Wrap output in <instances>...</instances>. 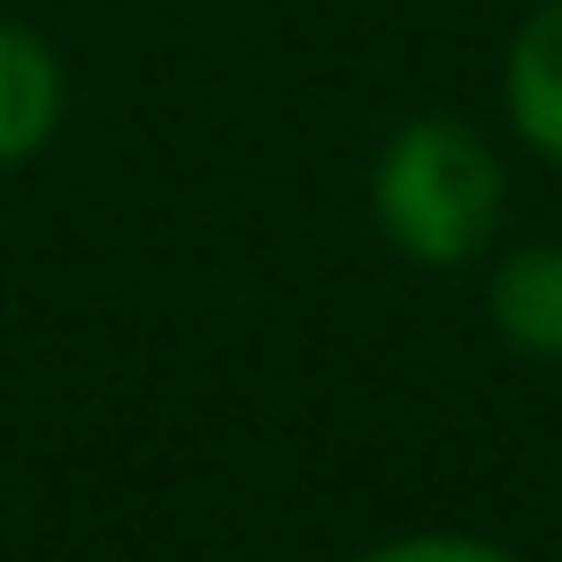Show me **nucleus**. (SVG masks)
<instances>
[{"mask_svg":"<svg viewBox=\"0 0 562 562\" xmlns=\"http://www.w3.org/2000/svg\"><path fill=\"white\" fill-rule=\"evenodd\" d=\"M370 209L378 232L424 262V270H462L501 239V209H508V170L493 155V139L462 116H408L378 170H370Z\"/></svg>","mask_w":562,"mask_h":562,"instance_id":"nucleus-1","label":"nucleus"},{"mask_svg":"<svg viewBox=\"0 0 562 562\" xmlns=\"http://www.w3.org/2000/svg\"><path fill=\"white\" fill-rule=\"evenodd\" d=\"M501 109H508V132L539 162L562 170V0H539V9L508 32Z\"/></svg>","mask_w":562,"mask_h":562,"instance_id":"nucleus-2","label":"nucleus"},{"mask_svg":"<svg viewBox=\"0 0 562 562\" xmlns=\"http://www.w3.org/2000/svg\"><path fill=\"white\" fill-rule=\"evenodd\" d=\"M63 116H70L63 55L40 32H24V24H0V170L47 155Z\"/></svg>","mask_w":562,"mask_h":562,"instance_id":"nucleus-3","label":"nucleus"},{"mask_svg":"<svg viewBox=\"0 0 562 562\" xmlns=\"http://www.w3.org/2000/svg\"><path fill=\"white\" fill-rule=\"evenodd\" d=\"M485 324L501 347H516L531 362H562V239H531L493 262Z\"/></svg>","mask_w":562,"mask_h":562,"instance_id":"nucleus-4","label":"nucleus"},{"mask_svg":"<svg viewBox=\"0 0 562 562\" xmlns=\"http://www.w3.org/2000/svg\"><path fill=\"white\" fill-rule=\"evenodd\" d=\"M355 562H524V554H508L501 539H477V531H401V539L362 547Z\"/></svg>","mask_w":562,"mask_h":562,"instance_id":"nucleus-5","label":"nucleus"}]
</instances>
